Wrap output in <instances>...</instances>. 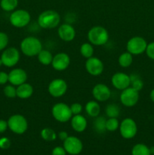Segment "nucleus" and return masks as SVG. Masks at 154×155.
<instances>
[{
	"mask_svg": "<svg viewBox=\"0 0 154 155\" xmlns=\"http://www.w3.org/2000/svg\"><path fill=\"white\" fill-rule=\"evenodd\" d=\"M119 124L117 118L110 117L106 121V130L109 132H115L119 129Z\"/></svg>",
	"mask_w": 154,
	"mask_h": 155,
	"instance_id": "nucleus-30",
	"label": "nucleus"
},
{
	"mask_svg": "<svg viewBox=\"0 0 154 155\" xmlns=\"http://www.w3.org/2000/svg\"><path fill=\"white\" fill-rule=\"evenodd\" d=\"M11 146V141L8 138L2 137L0 139V148L8 149Z\"/></svg>",
	"mask_w": 154,
	"mask_h": 155,
	"instance_id": "nucleus-36",
	"label": "nucleus"
},
{
	"mask_svg": "<svg viewBox=\"0 0 154 155\" xmlns=\"http://www.w3.org/2000/svg\"><path fill=\"white\" fill-rule=\"evenodd\" d=\"M118 62L122 68H128L131 66L133 62V55L128 51L122 52L118 58Z\"/></svg>",
	"mask_w": 154,
	"mask_h": 155,
	"instance_id": "nucleus-23",
	"label": "nucleus"
},
{
	"mask_svg": "<svg viewBox=\"0 0 154 155\" xmlns=\"http://www.w3.org/2000/svg\"><path fill=\"white\" fill-rule=\"evenodd\" d=\"M85 110L91 117H97L101 114V106L96 100H91L86 103Z\"/></svg>",
	"mask_w": 154,
	"mask_h": 155,
	"instance_id": "nucleus-21",
	"label": "nucleus"
},
{
	"mask_svg": "<svg viewBox=\"0 0 154 155\" xmlns=\"http://www.w3.org/2000/svg\"><path fill=\"white\" fill-rule=\"evenodd\" d=\"M8 128V126L7 121L0 119V133H5Z\"/></svg>",
	"mask_w": 154,
	"mask_h": 155,
	"instance_id": "nucleus-39",
	"label": "nucleus"
},
{
	"mask_svg": "<svg viewBox=\"0 0 154 155\" xmlns=\"http://www.w3.org/2000/svg\"><path fill=\"white\" fill-rule=\"evenodd\" d=\"M53 57L54 56L52 55L51 51L45 49L41 50L40 52L37 55V58L39 63L42 64V65H45V66H48V65L51 64Z\"/></svg>",
	"mask_w": 154,
	"mask_h": 155,
	"instance_id": "nucleus-22",
	"label": "nucleus"
},
{
	"mask_svg": "<svg viewBox=\"0 0 154 155\" xmlns=\"http://www.w3.org/2000/svg\"><path fill=\"white\" fill-rule=\"evenodd\" d=\"M147 42L141 36H134L128 39L126 44L127 51L132 55H139L146 51Z\"/></svg>",
	"mask_w": 154,
	"mask_h": 155,
	"instance_id": "nucleus-7",
	"label": "nucleus"
},
{
	"mask_svg": "<svg viewBox=\"0 0 154 155\" xmlns=\"http://www.w3.org/2000/svg\"><path fill=\"white\" fill-rule=\"evenodd\" d=\"M31 15L25 9H17L13 11L9 17V21L13 27L23 28L30 24Z\"/></svg>",
	"mask_w": 154,
	"mask_h": 155,
	"instance_id": "nucleus-6",
	"label": "nucleus"
},
{
	"mask_svg": "<svg viewBox=\"0 0 154 155\" xmlns=\"http://www.w3.org/2000/svg\"><path fill=\"white\" fill-rule=\"evenodd\" d=\"M149 151H150L151 155H154V146H152L149 148Z\"/></svg>",
	"mask_w": 154,
	"mask_h": 155,
	"instance_id": "nucleus-42",
	"label": "nucleus"
},
{
	"mask_svg": "<svg viewBox=\"0 0 154 155\" xmlns=\"http://www.w3.org/2000/svg\"><path fill=\"white\" fill-rule=\"evenodd\" d=\"M8 41V36L4 32H0V51H2L7 48Z\"/></svg>",
	"mask_w": 154,
	"mask_h": 155,
	"instance_id": "nucleus-33",
	"label": "nucleus"
},
{
	"mask_svg": "<svg viewBox=\"0 0 154 155\" xmlns=\"http://www.w3.org/2000/svg\"><path fill=\"white\" fill-rule=\"evenodd\" d=\"M79 51L81 55L86 59L92 57L94 52H95L93 45L90 42H85V43L82 44L81 46H80Z\"/></svg>",
	"mask_w": 154,
	"mask_h": 155,
	"instance_id": "nucleus-24",
	"label": "nucleus"
},
{
	"mask_svg": "<svg viewBox=\"0 0 154 155\" xmlns=\"http://www.w3.org/2000/svg\"><path fill=\"white\" fill-rule=\"evenodd\" d=\"M7 122L9 130L15 134H24L28 129V121L25 117L19 114L11 115Z\"/></svg>",
	"mask_w": 154,
	"mask_h": 155,
	"instance_id": "nucleus-4",
	"label": "nucleus"
},
{
	"mask_svg": "<svg viewBox=\"0 0 154 155\" xmlns=\"http://www.w3.org/2000/svg\"><path fill=\"white\" fill-rule=\"evenodd\" d=\"M149 97H150V99L152 102H154V89H152V91L150 92L149 94Z\"/></svg>",
	"mask_w": 154,
	"mask_h": 155,
	"instance_id": "nucleus-41",
	"label": "nucleus"
},
{
	"mask_svg": "<svg viewBox=\"0 0 154 155\" xmlns=\"http://www.w3.org/2000/svg\"><path fill=\"white\" fill-rule=\"evenodd\" d=\"M0 1H1V0H0Z\"/></svg>",
	"mask_w": 154,
	"mask_h": 155,
	"instance_id": "nucleus-44",
	"label": "nucleus"
},
{
	"mask_svg": "<svg viewBox=\"0 0 154 155\" xmlns=\"http://www.w3.org/2000/svg\"><path fill=\"white\" fill-rule=\"evenodd\" d=\"M4 92L5 95L7 98H14L15 97H17V89L14 87V86L13 85H7V86H5L4 88Z\"/></svg>",
	"mask_w": 154,
	"mask_h": 155,
	"instance_id": "nucleus-31",
	"label": "nucleus"
},
{
	"mask_svg": "<svg viewBox=\"0 0 154 155\" xmlns=\"http://www.w3.org/2000/svg\"><path fill=\"white\" fill-rule=\"evenodd\" d=\"M51 114L55 120L60 123H66L70 120L72 117L70 107L63 102H59L53 105Z\"/></svg>",
	"mask_w": 154,
	"mask_h": 155,
	"instance_id": "nucleus-5",
	"label": "nucleus"
},
{
	"mask_svg": "<svg viewBox=\"0 0 154 155\" xmlns=\"http://www.w3.org/2000/svg\"><path fill=\"white\" fill-rule=\"evenodd\" d=\"M96 119L94 120L93 126L95 130H96L98 133H103L106 131V120L105 117H95Z\"/></svg>",
	"mask_w": 154,
	"mask_h": 155,
	"instance_id": "nucleus-28",
	"label": "nucleus"
},
{
	"mask_svg": "<svg viewBox=\"0 0 154 155\" xmlns=\"http://www.w3.org/2000/svg\"><path fill=\"white\" fill-rule=\"evenodd\" d=\"M70 124L72 130L77 133H82L87 128L88 122L86 118L82 114L72 115L70 119Z\"/></svg>",
	"mask_w": 154,
	"mask_h": 155,
	"instance_id": "nucleus-19",
	"label": "nucleus"
},
{
	"mask_svg": "<svg viewBox=\"0 0 154 155\" xmlns=\"http://www.w3.org/2000/svg\"><path fill=\"white\" fill-rule=\"evenodd\" d=\"M18 5V0H1L0 7L3 11L7 12H13L16 10Z\"/></svg>",
	"mask_w": 154,
	"mask_h": 155,
	"instance_id": "nucleus-25",
	"label": "nucleus"
},
{
	"mask_svg": "<svg viewBox=\"0 0 154 155\" xmlns=\"http://www.w3.org/2000/svg\"><path fill=\"white\" fill-rule=\"evenodd\" d=\"M106 114L110 117L117 118L120 114V108L116 104H110L106 107Z\"/></svg>",
	"mask_w": 154,
	"mask_h": 155,
	"instance_id": "nucleus-29",
	"label": "nucleus"
},
{
	"mask_svg": "<svg viewBox=\"0 0 154 155\" xmlns=\"http://www.w3.org/2000/svg\"><path fill=\"white\" fill-rule=\"evenodd\" d=\"M8 82V74L1 71L0 72V85H5Z\"/></svg>",
	"mask_w": 154,
	"mask_h": 155,
	"instance_id": "nucleus-38",
	"label": "nucleus"
},
{
	"mask_svg": "<svg viewBox=\"0 0 154 155\" xmlns=\"http://www.w3.org/2000/svg\"><path fill=\"white\" fill-rule=\"evenodd\" d=\"M27 74L22 68H14L8 74V82L14 86H18L26 83Z\"/></svg>",
	"mask_w": 154,
	"mask_h": 155,
	"instance_id": "nucleus-17",
	"label": "nucleus"
},
{
	"mask_svg": "<svg viewBox=\"0 0 154 155\" xmlns=\"http://www.w3.org/2000/svg\"><path fill=\"white\" fill-rule=\"evenodd\" d=\"M111 83L115 89L122 91L131 85V77L125 73H116L112 76Z\"/></svg>",
	"mask_w": 154,
	"mask_h": 155,
	"instance_id": "nucleus-14",
	"label": "nucleus"
},
{
	"mask_svg": "<svg viewBox=\"0 0 154 155\" xmlns=\"http://www.w3.org/2000/svg\"><path fill=\"white\" fill-rule=\"evenodd\" d=\"M131 155H151L149 148L142 143L136 144L131 150Z\"/></svg>",
	"mask_w": 154,
	"mask_h": 155,
	"instance_id": "nucleus-27",
	"label": "nucleus"
},
{
	"mask_svg": "<svg viewBox=\"0 0 154 155\" xmlns=\"http://www.w3.org/2000/svg\"><path fill=\"white\" fill-rule=\"evenodd\" d=\"M17 89V97L21 99H27L33 95L34 89L33 87L27 82L23 84L20 85L16 88Z\"/></svg>",
	"mask_w": 154,
	"mask_h": 155,
	"instance_id": "nucleus-20",
	"label": "nucleus"
},
{
	"mask_svg": "<svg viewBox=\"0 0 154 155\" xmlns=\"http://www.w3.org/2000/svg\"><path fill=\"white\" fill-rule=\"evenodd\" d=\"M63 147L66 154L70 155H78L83 149V144L79 138L75 136H68L66 140L63 141Z\"/></svg>",
	"mask_w": 154,
	"mask_h": 155,
	"instance_id": "nucleus-12",
	"label": "nucleus"
},
{
	"mask_svg": "<svg viewBox=\"0 0 154 155\" xmlns=\"http://www.w3.org/2000/svg\"><path fill=\"white\" fill-rule=\"evenodd\" d=\"M57 136H58V138L60 139V140L63 142V141L66 140V139H67L69 135H68V133H66V131H60V133L57 134Z\"/></svg>",
	"mask_w": 154,
	"mask_h": 155,
	"instance_id": "nucleus-40",
	"label": "nucleus"
},
{
	"mask_svg": "<svg viewBox=\"0 0 154 155\" xmlns=\"http://www.w3.org/2000/svg\"><path fill=\"white\" fill-rule=\"evenodd\" d=\"M120 101L124 106L131 107L135 105L139 100V92L131 86L122 91L120 94Z\"/></svg>",
	"mask_w": 154,
	"mask_h": 155,
	"instance_id": "nucleus-11",
	"label": "nucleus"
},
{
	"mask_svg": "<svg viewBox=\"0 0 154 155\" xmlns=\"http://www.w3.org/2000/svg\"><path fill=\"white\" fill-rule=\"evenodd\" d=\"M119 128L121 136L125 139H133L137 133V124L132 118L130 117L122 120Z\"/></svg>",
	"mask_w": 154,
	"mask_h": 155,
	"instance_id": "nucleus-8",
	"label": "nucleus"
},
{
	"mask_svg": "<svg viewBox=\"0 0 154 155\" xmlns=\"http://www.w3.org/2000/svg\"><path fill=\"white\" fill-rule=\"evenodd\" d=\"M145 51H146V54L148 56V58L154 61V42L147 44Z\"/></svg>",
	"mask_w": 154,
	"mask_h": 155,
	"instance_id": "nucleus-35",
	"label": "nucleus"
},
{
	"mask_svg": "<svg viewBox=\"0 0 154 155\" xmlns=\"http://www.w3.org/2000/svg\"><path fill=\"white\" fill-rule=\"evenodd\" d=\"M88 39L89 42L96 46L104 45L108 42L109 33L107 29L101 26H95L88 32Z\"/></svg>",
	"mask_w": 154,
	"mask_h": 155,
	"instance_id": "nucleus-3",
	"label": "nucleus"
},
{
	"mask_svg": "<svg viewBox=\"0 0 154 155\" xmlns=\"http://www.w3.org/2000/svg\"><path fill=\"white\" fill-rule=\"evenodd\" d=\"M75 30L70 24H63L59 26L57 34L60 39L64 42H71L75 37Z\"/></svg>",
	"mask_w": 154,
	"mask_h": 155,
	"instance_id": "nucleus-18",
	"label": "nucleus"
},
{
	"mask_svg": "<svg viewBox=\"0 0 154 155\" xmlns=\"http://www.w3.org/2000/svg\"><path fill=\"white\" fill-rule=\"evenodd\" d=\"M51 155H66V152L63 147L57 146L52 150Z\"/></svg>",
	"mask_w": 154,
	"mask_h": 155,
	"instance_id": "nucleus-37",
	"label": "nucleus"
},
{
	"mask_svg": "<svg viewBox=\"0 0 154 155\" xmlns=\"http://www.w3.org/2000/svg\"><path fill=\"white\" fill-rule=\"evenodd\" d=\"M70 110L72 112V115H77V114H81L82 111V105L80 103L75 102L72 103L70 106Z\"/></svg>",
	"mask_w": 154,
	"mask_h": 155,
	"instance_id": "nucleus-34",
	"label": "nucleus"
},
{
	"mask_svg": "<svg viewBox=\"0 0 154 155\" xmlns=\"http://www.w3.org/2000/svg\"><path fill=\"white\" fill-rule=\"evenodd\" d=\"M131 86L133 89L140 92L143 87V82L138 77H134V76L131 75Z\"/></svg>",
	"mask_w": 154,
	"mask_h": 155,
	"instance_id": "nucleus-32",
	"label": "nucleus"
},
{
	"mask_svg": "<svg viewBox=\"0 0 154 155\" xmlns=\"http://www.w3.org/2000/svg\"><path fill=\"white\" fill-rule=\"evenodd\" d=\"M104 69L102 61L97 57H91L85 61V70L90 75L97 77L101 75Z\"/></svg>",
	"mask_w": 154,
	"mask_h": 155,
	"instance_id": "nucleus-13",
	"label": "nucleus"
},
{
	"mask_svg": "<svg viewBox=\"0 0 154 155\" xmlns=\"http://www.w3.org/2000/svg\"><path fill=\"white\" fill-rule=\"evenodd\" d=\"M70 64V58L66 53L60 52L53 57L51 66L55 71H63Z\"/></svg>",
	"mask_w": 154,
	"mask_h": 155,
	"instance_id": "nucleus-16",
	"label": "nucleus"
},
{
	"mask_svg": "<svg viewBox=\"0 0 154 155\" xmlns=\"http://www.w3.org/2000/svg\"><path fill=\"white\" fill-rule=\"evenodd\" d=\"M67 83L63 79H54L51 80L48 86V93L54 98H60L67 91Z\"/></svg>",
	"mask_w": 154,
	"mask_h": 155,
	"instance_id": "nucleus-10",
	"label": "nucleus"
},
{
	"mask_svg": "<svg viewBox=\"0 0 154 155\" xmlns=\"http://www.w3.org/2000/svg\"><path fill=\"white\" fill-rule=\"evenodd\" d=\"M2 65H3V63H2V61L1 58H0V67H1Z\"/></svg>",
	"mask_w": 154,
	"mask_h": 155,
	"instance_id": "nucleus-43",
	"label": "nucleus"
},
{
	"mask_svg": "<svg viewBox=\"0 0 154 155\" xmlns=\"http://www.w3.org/2000/svg\"><path fill=\"white\" fill-rule=\"evenodd\" d=\"M40 135L42 139L47 141V142H52V141L56 140L57 137L56 132L54 130H52V129L48 128V127L42 129L41 130Z\"/></svg>",
	"mask_w": 154,
	"mask_h": 155,
	"instance_id": "nucleus-26",
	"label": "nucleus"
},
{
	"mask_svg": "<svg viewBox=\"0 0 154 155\" xmlns=\"http://www.w3.org/2000/svg\"><path fill=\"white\" fill-rule=\"evenodd\" d=\"M92 95L97 101L104 102L111 96V90L104 83H98L92 89Z\"/></svg>",
	"mask_w": 154,
	"mask_h": 155,
	"instance_id": "nucleus-15",
	"label": "nucleus"
},
{
	"mask_svg": "<svg viewBox=\"0 0 154 155\" xmlns=\"http://www.w3.org/2000/svg\"><path fill=\"white\" fill-rule=\"evenodd\" d=\"M60 22V15L57 12L51 9L45 10L39 15L37 23L39 27L45 30L56 28Z\"/></svg>",
	"mask_w": 154,
	"mask_h": 155,
	"instance_id": "nucleus-1",
	"label": "nucleus"
},
{
	"mask_svg": "<svg viewBox=\"0 0 154 155\" xmlns=\"http://www.w3.org/2000/svg\"><path fill=\"white\" fill-rule=\"evenodd\" d=\"M21 54L15 47H9L4 49L1 54L3 65L7 68H13L19 62Z\"/></svg>",
	"mask_w": 154,
	"mask_h": 155,
	"instance_id": "nucleus-9",
	"label": "nucleus"
},
{
	"mask_svg": "<svg viewBox=\"0 0 154 155\" xmlns=\"http://www.w3.org/2000/svg\"><path fill=\"white\" fill-rule=\"evenodd\" d=\"M21 51L27 57H34L42 49V44L40 39L35 36H27L24 38L20 45Z\"/></svg>",
	"mask_w": 154,
	"mask_h": 155,
	"instance_id": "nucleus-2",
	"label": "nucleus"
}]
</instances>
